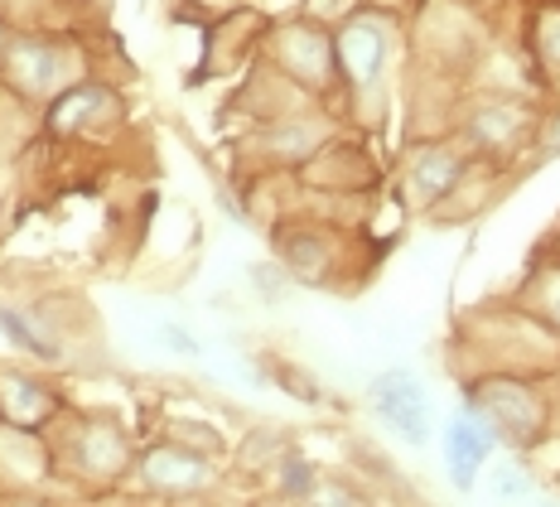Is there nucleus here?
I'll return each mask as SVG.
<instances>
[{
	"label": "nucleus",
	"mask_w": 560,
	"mask_h": 507,
	"mask_svg": "<svg viewBox=\"0 0 560 507\" xmlns=\"http://www.w3.org/2000/svg\"><path fill=\"white\" fill-rule=\"evenodd\" d=\"M372 406H377V416L387 420V426L401 435V440L411 445H425L430 435V406H425V392H420V382L411 372H387L372 382Z\"/></svg>",
	"instance_id": "1"
},
{
	"label": "nucleus",
	"mask_w": 560,
	"mask_h": 507,
	"mask_svg": "<svg viewBox=\"0 0 560 507\" xmlns=\"http://www.w3.org/2000/svg\"><path fill=\"white\" fill-rule=\"evenodd\" d=\"M334 58L353 88H372L382 64H387V30L372 25V20H348L334 39Z\"/></svg>",
	"instance_id": "2"
},
{
	"label": "nucleus",
	"mask_w": 560,
	"mask_h": 507,
	"mask_svg": "<svg viewBox=\"0 0 560 507\" xmlns=\"http://www.w3.org/2000/svg\"><path fill=\"white\" fill-rule=\"evenodd\" d=\"M478 396H483V406H478V411L488 416V426L512 435L517 445H527L532 435L541 430V406L532 401L527 387H517V382H488Z\"/></svg>",
	"instance_id": "3"
},
{
	"label": "nucleus",
	"mask_w": 560,
	"mask_h": 507,
	"mask_svg": "<svg viewBox=\"0 0 560 507\" xmlns=\"http://www.w3.org/2000/svg\"><path fill=\"white\" fill-rule=\"evenodd\" d=\"M493 426H488L483 411H469V416H454L450 430H445V459H450V474L459 488H469L478 464L488 459V450H493Z\"/></svg>",
	"instance_id": "4"
},
{
	"label": "nucleus",
	"mask_w": 560,
	"mask_h": 507,
	"mask_svg": "<svg viewBox=\"0 0 560 507\" xmlns=\"http://www.w3.org/2000/svg\"><path fill=\"white\" fill-rule=\"evenodd\" d=\"M140 474L155 493H198L208 479H213V469L203 464L194 450H179V445H155V450L145 454V464H140Z\"/></svg>",
	"instance_id": "5"
},
{
	"label": "nucleus",
	"mask_w": 560,
	"mask_h": 507,
	"mask_svg": "<svg viewBox=\"0 0 560 507\" xmlns=\"http://www.w3.org/2000/svg\"><path fill=\"white\" fill-rule=\"evenodd\" d=\"M276 49H280V64H285L295 78H305V82H324V78H329V68L338 64L334 49H329V39H324L319 30H310V25L280 30L276 34Z\"/></svg>",
	"instance_id": "6"
},
{
	"label": "nucleus",
	"mask_w": 560,
	"mask_h": 507,
	"mask_svg": "<svg viewBox=\"0 0 560 507\" xmlns=\"http://www.w3.org/2000/svg\"><path fill=\"white\" fill-rule=\"evenodd\" d=\"M0 411H5V420L10 426H20V430H39L44 420H49V411H54V396L44 392L39 382H30V377H0Z\"/></svg>",
	"instance_id": "7"
},
{
	"label": "nucleus",
	"mask_w": 560,
	"mask_h": 507,
	"mask_svg": "<svg viewBox=\"0 0 560 507\" xmlns=\"http://www.w3.org/2000/svg\"><path fill=\"white\" fill-rule=\"evenodd\" d=\"M78 459H83L88 474H116L126 464V440L112 426H88L78 440Z\"/></svg>",
	"instance_id": "8"
},
{
	"label": "nucleus",
	"mask_w": 560,
	"mask_h": 507,
	"mask_svg": "<svg viewBox=\"0 0 560 507\" xmlns=\"http://www.w3.org/2000/svg\"><path fill=\"white\" fill-rule=\"evenodd\" d=\"M459 180V160L450 155V150H425V155L416 160V170H411V184H416V194L420 198H440L445 188Z\"/></svg>",
	"instance_id": "9"
},
{
	"label": "nucleus",
	"mask_w": 560,
	"mask_h": 507,
	"mask_svg": "<svg viewBox=\"0 0 560 507\" xmlns=\"http://www.w3.org/2000/svg\"><path fill=\"white\" fill-rule=\"evenodd\" d=\"M102 107H107V92L102 88H73L49 107V122L58 126V131H73L78 122H88V116L102 112Z\"/></svg>",
	"instance_id": "10"
},
{
	"label": "nucleus",
	"mask_w": 560,
	"mask_h": 507,
	"mask_svg": "<svg viewBox=\"0 0 560 507\" xmlns=\"http://www.w3.org/2000/svg\"><path fill=\"white\" fill-rule=\"evenodd\" d=\"M280 246H285V262L300 276H324V266H329V246L310 238V232H290V238H280Z\"/></svg>",
	"instance_id": "11"
},
{
	"label": "nucleus",
	"mask_w": 560,
	"mask_h": 507,
	"mask_svg": "<svg viewBox=\"0 0 560 507\" xmlns=\"http://www.w3.org/2000/svg\"><path fill=\"white\" fill-rule=\"evenodd\" d=\"M10 68H15V78L25 82L30 92H44L54 82V54L39 49V44H25V49H15V58H10Z\"/></svg>",
	"instance_id": "12"
},
{
	"label": "nucleus",
	"mask_w": 560,
	"mask_h": 507,
	"mask_svg": "<svg viewBox=\"0 0 560 507\" xmlns=\"http://www.w3.org/2000/svg\"><path fill=\"white\" fill-rule=\"evenodd\" d=\"M517 131H522V116L512 107H488V112L474 116V136L488 140V146H508Z\"/></svg>",
	"instance_id": "13"
},
{
	"label": "nucleus",
	"mask_w": 560,
	"mask_h": 507,
	"mask_svg": "<svg viewBox=\"0 0 560 507\" xmlns=\"http://www.w3.org/2000/svg\"><path fill=\"white\" fill-rule=\"evenodd\" d=\"M0 329H5L10 338H15L20 348H30V353H39V358H54V344L44 334H30V324L20 320V314H10V310H0Z\"/></svg>",
	"instance_id": "14"
},
{
	"label": "nucleus",
	"mask_w": 560,
	"mask_h": 507,
	"mask_svg": "<svg viewBox=\"0 0 560 507\" xmlns=\"http://www.w3.org/2000/svg\"><path fill=\"white\" fill-rule=\"evenodd\" d=\"M310 507H368V503L353 488H343V483H314Z\"/></svg>",
	"instance_id": "15"
},
{
	"label": "nucleus",
	"mask_w": 560,
	"mask_h": 507,
	"mask_svg": "<svg viewBox=\"0 0 560 507\" xmlns=\"http://www.w3.org/2000/svg\"><path fill=\"white\" fill-rule=\"evenodd\" d=\"M536 44H541V54L551 58V64H560V0L541 15V25H536Z\"/></svg>",
	"instance_id": "16"
},
{
	"label": "nucleus",
	"mask_w": 560,
	"mask_h": 507,
	"mask_svg": "<svg viewBox=\"0 0 560 507\" xmlns=\"http://www.w3.org/2000/svg\"><path fill=\"white\" fill-rule=\"evenodd\" d=\"M285 493H295V498H310L314 493V469L305 459H290L285 464Z\"/></svg>",
	"instance_id": "17"
},
{
	"label": "nucleus",
	"mask_w": 560,
	"mask_h": 507,
	"mask_svg": "<svg viewBox=\"0 0 560 507\" xmlns=\"http://www.w3.org/2000/svg\"><path fill=\"white\" fill-rule=\"evenodd\" d=\"M498 498H527V479L517 469H498Z\"/></svg>",
	"instance_id": "18"
},
{
	"label": "nucleus",
	"mask_w": 560,
	"mask_h": 507,
	"mask_svg": "<svg viewBox=\"0 0 560 507\" xmlns=\"http://www.w3.org/2000/svg\"><path fill=\"white\" fill-rule=\"evenodd\" d=\"M546 304H551V314H556V324H560V270L546 280Z\"/></svg>",
	"instance_id": "19"
},
{
	"label": "nucleus",
	"mask_w": 560,
	"mask_h": 507,
	"mask_svg": "<svg viewBox=\"0 0 560 507\" xmlns=\"http://www.w3.org/2000/svg\"><path fill=\"white\" fill-rule=\"evenodd\" d=\"M546 155H560V116L551 122V131H546Z\"/></svg>",
	"instance_id": "20"
}]
</instances>
